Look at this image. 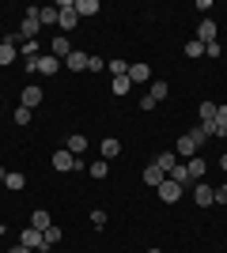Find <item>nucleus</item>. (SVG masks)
Listing matches in <instances>:
<instances>
[{
	"label": "nucleus",
	"instance_id": "obj_4",
	"mask_svg": "<svg viewBox=\"0 0 227 253\" xmlns=\"http://www.w3.org/2000/svg\"><path fill=\"white\" fill-rule=\"evenodd\" d=\"M193 201L197 208H208V204H216V189H208V181H193Z\"/></svg>",
	"mask_w": 227,
	"mask_h": 253
},
{
	"label": "nucleus",
	"instance_id": "obj_26",
	"mask_svg": "<svg viewBox=\"0 0 227 253\" xmlns=\"http://www.w3.org/2000/svg\"><path fill=\"white\" fill-rule=\"evenodd\" d=\"M216 106H220V102H201V125L216 121Z\"/></svg>",
	"mask_w": 227,
	"mask_h": 253
},
{
	"label": "nucleus",
	"instance_id": "obj_19",
	"mask_svg": "<svg viewBox=\"0 0 227 253\" xmlns=\"http://www.w3.org/2000/svg\"><path fill=\"white\" fill-rule=\"evenodd\" d=\"M167 95H171V87L163 84V80H151V91H148V98H151V102H163Z\"/></svg>",
	"mask_w": 227,
	"mask_h": 253
},
{
	"label": "nucleus",
	"instance_id": "obj_17",
	"mask_svg": "<svg viewBox=\"0 0 227 253\" xmlns=\"http://www.w3.org/2000/svg\"><path fill=\"white\" fill-rule=\"evenodd\" d=\"M65 68H72V72H84V68H87V57H84L80 49H72V53L65 57Z\"/></svg>",
	"mask_w": 227,
	"mask_h": 253
},
{
	"label": "nucleus",
	"instance_id": "obj_34",
	"mask_svg": "<svg viewBox=\"0 0 227 253\" xmlns=\"http://www.w3.org/2000/svg\"><path fill=\"white\" fill-rule=\"evenodd\" d=\"M87 68H91V72H102V68H106V61H102V57H87Z\"/></svg>",
	"mask_w": 227,
	"mask_h": 253
},
{
	"label": "nucleus",
	"instance_id": "obj_2",
	"mask_svg": "<svg viewBox=\"0 0 227 253\" xmlns=\"http://www.w3.org/2000/svg\"><path fill=\"white\" fill-rule=\"evenodd\" d=\"M155 193H159V201L163 204H178V201H182V185H178V181H171V178H167V181H163V185H159V189H155Z\"/></svg>",
	"mask_w": 227,
	"mask_h": 253
},
{
	"label": "nucleus",
	"instance_id": "obj_15",
	"mask_svg": "<svg viewBox=\"0 0 227 253\" xmlns=\"http://www.w3.org/2000/svg\"><path fill=\"white\" fill-rule=\"evenodd\" d=\"M185 170H189V181H205V159H189V163H185Z\"/></svg>",
	"mask_w": 227,
	"mask_h": 253
},
{
	"label": "nucleus",
	"instance_id": "obj_23",
	"mask_svg": "<svg viewBox=\"0 0 227 253\" xmlns=\"http://www.w3.org/2000/svg\"><path fill=\"white\" fill-rule=\"evenodd\" d=\"M118 155H121V144L114 136H106L102 140V159H118Z\"/></svg>",
	"mask_w": 227,
	"mask_h": 253
},
{
	"label": "nucleus",
	"instance_id": "obj_22",
	"mask_svg": "<svg viewBox=\"0 0 227 253\" xmlns=\"http://www.w3.org/2000/svg\"><path fill=\"white\" fill-rule=\"evenodd\" d=\"M68 53H72V42H68V38H53V57L57 61H65Z\"/></svg>",
	"mask_w": 227,
	"mask_h": 253
},
{
	"label": "nucleus",
	"instance_id": "obj_31",
	"mask_svg": "<svg viewBox=\"0 0 227 253\" xmlns=\"http://www.w3.org/2000/svg\"><path fill=\"white\" fill-rule=\"evenodd\" d=\"M19 49H23V57H27V61H34V57H38V42H19Z\"/></svg>",
	"mask_w": 227,
	"mask_h": 253
},
{
	"label": "nucleus",
	"instance_id": "obj_24",
	"mask_svg": "<svg viewBox=\"0 0 227 253\" xmlns=\"http://www.w3.org/2000/svg\"><path fill=\"white\" fill-rule=\"evenodd\" d=\"M87 174H91L95 181H102V178L110 174V163H106V159H102V163H91V167H87Z\"/></svg>",
	"mask_w": 227,
	"mask_h": 253
},
{
	"label": "nucleus",
	"instance_id": "obj_38",
	"mask_svg": "<svg viewBox=\"0 0 227 253\" xmlns=\"http://www.w3.org/2000/svg\"><path fill=\"white\" fill-rule=\"evenodd\" d=\"M8 253H34V250H27V246H11Z\"/></svg>",
	"mask_w": 227,
	"mask_h": 253
},
{
	"label": "nucleus",
	"instance_id": "obj_35",
	"mask_svg": "<svg viewBox=\"0 0 227 253\" xmlns=\"http://www.w3.org/2000/svg\"><path fill=\"white\" fill-rule=\"evenodd\" d=\"M91 223H95V227H106V211L95 208V211H91Z\"/></svg>",
	"mask_w": 227,
	"mask_h": 253
},
{
	"label": "nucleus",
	"instance_id": "obj_14",
	"mask_svg": "<svg viewBox=\"0 0 227 253\" xmlns=\"http://www.w3.org/2000/svg\"><path fill=\"white\" fill-rule=\"evenodd\" d=\"M98 11H102L98 0H76V15H80V19H84V15H98Z\"/></svg>",
	"mask_w": 227,
	"mask_h": 253
},
{
	"label": "nucleus",
	"instance_id": "obj_10",
	"mask_svg": "<svg viewBox=\"0 0 227 253\" xmlns=\"http://www.w3.org/2000/svg\"><path fill=\"white\" fill-rule=\"evenodd\" d=\"M174 151H178V155H185V159H193V155H197V140L189 136V132H185V136H178V144H174Z\"/></svg>",
	"mask_w": 227,
	"mask_h": 253
},
{
	"label": "nucleus",
	"instance_id": "obj_25",
	"mask_svg": "<svg viewBox=\"0 0 227 253\" xmlns=\"http://www.w3.org/2000/svg\"><path fill=\"white\" fill-rule=\"evenodd\" d=\"M4 185H8V189H23V185H27V178H23L19 170H8V178H4Z\"/></svg>",
	"mask_w": 227,
	"mask_h": 253
},
{
	"label": "nucleus",
	"instance_id": "obj_16",
	"mask_svg": "<svg viewBox=\"0 0 227 253\" xmlns=\"http://www.w3.org/2000/svg\"><path fill=\"white\" fill-rule=\"evenodd\" d=\"M155 167H159L163 174H171V170L178 167V159H174V151H159V155H155Z\"/></svg>",
	"mask_w": 227,
	"mask_h": 253
},
{
	"label": "nucleus",
	"instance_id": "obj_28",
	"mask_svg": "<svg viewBox=\"0 0 227 253\" xmlns=\"http://www.w3.org/2000/svg\"><path fill=\"white\" fill-rule=\"evenodd\" d=\"M185 57H189V61L205 57V42H185Z\"/></svg>",
	"mask_w": 227,
	"mask_h": 253
},
{
	"label": "nucleus",
	"instance_id": "obj_6",
	"mask_svg": "<svg viewBox=\"0 0 227 253\" xmlns=\"http://www.w3.org/2000/svg\"><path fill=\"white\" fill-rule=\"evenodd\" d=\"M53 170H61V174H65V170H76V155H72L68 148L53 151Z\"/></svg>",
	"mask_w": 227,
	"mask_h": 253
},
{
	"label": "nucleus",
	"instance_id": "obj_13",
	"mask_svg": "<svg viewBox=\"0 0 227 253\" xmlns=\"http://www.w3.org/2000/svg\"><path fill=\"white\" fill-rule=\"evenodd\" d=\"M57 242H61V227H49V231H42V250H38V253H49Z\"/></svg>",
	"mask_w": 227,
	"mask_h": 253
},
{
	"label": "nucleus",
	"instance_id": "obj_9",
	"mask_svg": "<svg viewBox=\"0 0 227 253\" xmlns=\"http://www.w3.org/2000/svg\"><path fill=\"white\" fill-rule=\"evenodd\" d=\"M42 87H38V84H31V87H23V98H19V102L23 106H27V110H34V106H38V102H42Z\"/></svg>",
	"mask_w": 227,
	"mask_h": 253
},
{
	"label": "nucleus",
	"instance_id": "obj_8",
	"mask_svg": "<svg viewBox=\"0 0 227 253\" xmlns=\"http://www.w3.org/2000/svg\"><path fill=\"white\" fill-rule=\"evenodd\" d=\"M163 181H167V174H163V170L155 167V163H148V167H144V185H151V189H159Z\"/></svg>",
	"mask_w": 227,
	"mask_h": 253
},
{
	"label": "nucleus",
	"instance_id": "obj_18",
	"mask_svg": "<svg viewBox=\"0 0 227 253\" xmlns=\"http://www.w3.org/2000/svg\"><path fill=\"white\" fill-rule=\"evenodd\" d=\"M31 227H34V231H49V227H53V219H49V211H42V208H38V211L31 215Z\"/></svg>",
	"mask_w": 227,
	"mask_h": 253
},
{
	"label": "nucleus",
	"instance_id": "obj_5",
	"mask_svg": "<svg viewBox=\"0 0 227 253\" xmlns=\"http://www.w3.org/2000/svg\"><path fill=\"white\" fill-rule=\"evenodd\" d=\"M19 246H27V250L38 253V250H42V231H34L31 223H27V227L19 231Z\"/></svg>",
	"mask_w": 227,
	"mask_h": 253
},
{
	"label": "nucleus",
	"instance_id": "obj_7",
	"mask_svg": "<svg viewBox=\"0 0 227 253\" xmlns=\"http://www.w3.org/2000/svg\"><path fill=\"white\" fill-rule=\"evenodd\" d=\"M38 72H42V76H53V72H61V61H57L53 53H38Z\"/></svg>",
	"mask_w": 227,
	"mask_h": 253
},
{
	"label": "nucleus",
	"instance_id": "obj_1",
	"mask_svg": "<svg viewBox=\"0 0 227 253\" xmlns=\"http://www.w3.org/2000/svg\"><path fill=\"white\" fill-rule=\"evenodd\" d=\"M38 31H42L38 8H27V11H23V23H19V38H23V42H34V38H38Z\"/></svg>",
	"mask_w": 227,
	"mask_h": 253
},
{
	"label": "nucleus",
	"instance_id": "obj_20",
	"mask_svg": "<svg viewBox=\"0 0 227 253\" xmlns=\"http://www.w3.org/2000/svg\"><path fill=\"white\" fill-rule=\"evenodd\" d=\"M167 178H171V181H178L182 189H185V185H193V181H189V170H185V163H178V167H174L171 174H167Z\"/></svg>",
	"mask_w": 227,
	"mask_h": 253
},
{
	"label": "nucleus",
	"instance_id": "obj_37",
	"mask_svg": "<svg viewBox=\"0 0 227 253\" xmlns=\"http://www.w3.org/2000/svg\"><path fill=\"white\" fill-rule=\"evenodd\" d=\"M216 204H227V185H220V189H216Z\"/></svg>",
	"mask_w": 227,
	"mask_h": 253
},
{
	"label": "nucleus",
	"instance_id": "obj_21",
	"mask_svg": "<svg viewBox=\"0 0 227 253\" xmlns=\"http://www.w3.org/2000/svg\"><path fill=\"white\" fill-rule=\"evenodd\" d=\"M68 151H72V155H84L87 151V136L84 132H72V136H68Z\"/></svg>",
	"mask_w": 227,
	"mask_h": 253
},
{
	"label": "nucleus",
	"instance_id": "obj_33",
	"mask_svg": "<svg viewBox=\"0 0 227 253\" xmlns=\"http://www.w3.org/2000/svg\"><path fill=\"white\" fill-rule=\"evenodd\" d=\"M189 136H193V140H197V148H201V144L208 140V128H205V125H197V128H189Z\"/></svg>",
	"mask_w": 227,
	"mask_h": 253
},
{
	"label": "nucleus",
	"instance_id": "obj_11",
	"mask_svg": "<svg viewBox=\"0 0 227 253\" xmlns=\"http://www.w3.org/2000/svg\"><path fill=\"white\" fill-rule=\"evenodd\" d=\"M197 42H216V23L212 19H201V27H197Z\"/></svg>",
	"mask_w": 227,
	"mask_h": 253
},
{
	"label": "nucleus",
	"instance_id": "obj_29",
	"mask_svg": "<svg viewBox=\"0 0 227 253\" xmlns=\"http://www.w3.org/2000/svg\"><path fill=\"white\" fill-rule=\"evenodd\" d=\"M38 19H42V27H53L57 23V8H38Z\"/></svg>",
	"mask_w": 227,
	"mask_h": 253
},
{
	"label": "nucleus",
	"instance_id": "obj_3",
	"mask_svg": "<svg viewBox=\"0 0 227 253\" xmlns=\"http://www.w3.org/2000/svg\"><path fill=\"white\" fill-rule=\"evenodd\" d=\"M19 34H11V38H4V42H0V64H11L15 61V57H19Z\"/></svg>",
	"mask_w": 227,
	"mask_h": 253
},
{
	"label": "nucleus",
	"instance_id": "obj_12",
	"mask_svg": "<svg viewBox=\"0 0 227 253\" xmlns=\"http://www.w3.org/2000/svg\"><path fill=\"white\" fill-rule=\"evenodd\" d=\"M129 80L133 84H151V68L148 64H129Z\"/></svg>",
	"mask_w": 227,
	"mask_h": 253
},
{
	"label": "nucleus",
	"instance_id": "obj_40",
	"mask_svg": "<svg viewBox=\"0 0 227 253\" xmlns=\"http://www.w3.org/2000/svg\"><path fill=\"white\" fill-rule=\"evenodd\" d=\"M148 253H163V250H148Z\"/></svg>",
	"mask_w": 227,
	"mask_h": 253
},
{
	"label": "nucleus",
	"instance_id": "obj_36",
	"mask_svg": "<svg viewBox=\"0 0 227 253\" xmlns=\"http://www.w3.org/2000/svg\"><path fill=\"white\" fill-rule=\"evenodd\" d=\"M205 53H208V57H220L224 49H220V42H208V45H205Z\"/></svg>",
	"mask_w": 227,
	"mask_h": 253
},
{
	"label": "nucleus",
	"instance_id": "obj_32",
	"mask_svg": "<svg viewBox=\"0 0 227 253\" xmlns=\"http://www.w3.org/2000/svg\"><path fill=\"white\" fill-rule=\"evenodd\" d=\"M31 114H34V110H27V106H19V110H15V125H31Z\"/></svg>",
	"mask_w": 227,
	"mask_h": 253
},
{
	"label": "nucleus",
	"instance_id": "obj_27",
	"mask_svg": "<svg viewBox=\"0 0 227 253\" xmlns=\"http://www.w3.org/2000/svg\"><path fill=\"white\" fill-rule=\"evenodd\" d=\"M129 87H133L129 76H114V95H129Z\"/></svg>",
	"mask_w": 227,
	"mask_h": 253
},
{
	"label": "nucleus",
	"instance_id": "obj_39",
	"mask_svg": "<svg viewBox=\"0 0 227 253\" xmlns=\"http://www.w3.org/2000/svg\"><path fill=\"white\" fill-rule=\"evenodd\" d=\"M220 167H224V174H227V155H224V159H220Z\"/></svg>",
	"mask_w": 227,
	"mask_h": 253
},
{
	"label": "nucleus",
	"instance_id": "obj_30",
	"mask_svg": "<svg viewBox=\"0 0 227 253\" xmlns=\"http://www.w3.org/2000/svg\"><path fill=\"white\" fill-rule=\"evenodd\" d=\"M106 68H110L114 76H129V64H125V61H118V57H114V61H110Z\"/></svg>",
	"mask_w": 227,
	"mask_h": 253
}]
</instances>
